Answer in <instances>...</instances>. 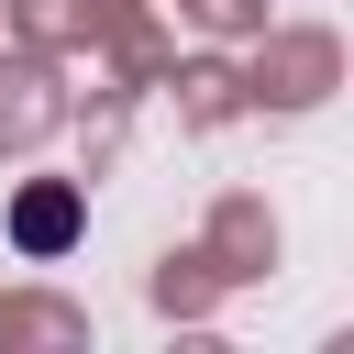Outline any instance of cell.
Segmentation results:
<instances>
[{"mask_svg": "<svg viewBox=\"0 0 354 354\" xmlns=\"http://www.w3.org/2000/svg\"><path fill=\"white\" fill-rule=\"evenodd\" d=\"M232 66H243V122H299L343 88V33L332 22H266Z\"/></svg>", "mask_w": 354, "mask_h": 354, "instance_id": "cell-1", "label": "cell"}, {"mask_svg": "<svg viewBox=\"0 0 354 354\" xmlns=\"http://www.w3.org/2000/svg\"><path fill=\"white\" fill-rule=\"evenodd\" d=\"M66 122H77V88H66V66H55V55H22V44H0V166L44 155Z\"/></svg>", "mask_w": 354, "mask_h": 354, "instance_id": "cell-2", "label": "cell"}, {"mask_svg": "<svg viewBox=\"0 0 354 354\" xmlns=\"http://www.w3.org/2000/svg\"><path fill=\"white\" fill-rule=\"evenodd\" d=\"M199 243L221 254V277H232V288H266V277H277V254H288V221H277V199H266V188H221V199H210V221H199Z\"/></svg>", "mask_w": 354, "mask_h": 354, "instance_id": "cell-3", "label": "cell"}, {"mask_svg": "<svg viewBox=\"0 0 354 354\" xmlns=\"http://www.w3.org/2000/svg\"><path fill=\"white\" fill-rule=\"evenodd\" d=\"M155 88L177 100V133H221V122H243V66H232V44L166 55V77H155Z\"/></svg>", "mask_w": 354, "mask_h": 354, "instance_id": "cell-4", "label": "cell"}, {"mask_svg": "<svg viewBox=\"0 0 354 354\" xmlns=\"http://www.w3.org/2000/svg\"><path fill=\"white\" fill-rule=\"evenodd\" d=\"M77 232H88V177H22L11 188V254L55 266Z\"/></svg>", "mask_w": 354, "mask_h": 354, "instance_id": "cell-5", "label": "cell"}, {"mask_svg": "<svg viewBox=\"0 0 354 354\" xmlns=\"http://www.w3.org/2000/svg\"><path fill=\"white\" fill-rule=\"evenodd\" d=\"M144 299H155L166 321H210V310H221V299H243V288H232V277H221V254L188 232V243H166V254L144 266Z\"/></svg>", "mask_w": 354, "mask_h": 354, "instance_id": "cell-6", "label": "cell"}, {"mask_svg": "<svg viewBox=\"0 0 354 354\" xmlns=\"http://www.w3.org/2000/svg\"><path fill=\"white\" fill-rule=\"evenodd\" d=\"M88 343V299L66 288H0V354H77Z\"/></svg>", "mask_w": 354, "mask_h": 354, "instance_id": "cell-7", "label": "cell"}, {"mask_svg": "<svg viewBox=\"0 0 354 354\" xmlns=\"http://www.w3.org/2000/svg\"><path fill=\"white\" fill-rule=\"evenodd\" d=\"M0 44L22 55H88V0H0Z\"/></svg>", "mask_w": 354, "mask_h": 354, "instance_id": "cell-8", "label": "cell"}, {"mask_svg": "<svg viewBox=\"0 0 354 354\" xmlns=\"http://www.w3.org/2000/svg\"><path fill=\"white\" fill-rule=\"evenodd\" d=\"M277 11L266 0H177V33H199V44H254Z\"/></svg>", "mask_w": 354, "mask_h": 354, "instance_id": "cell-9", "label": "cell"}]
</instances>
